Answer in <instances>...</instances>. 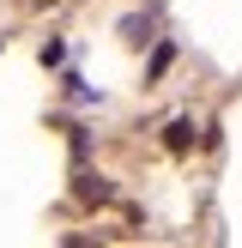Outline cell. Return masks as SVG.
Listing matches in <instances>:
<instances>
[{
    "label": "cell",
    "instance_id": "cell-1",
    "mask_svg": "<svg viewBox=\"0 0 242 248\" xmlns=\"http://www.w3.org/2000/svg\"><path fill=\"white\" fill-rule=\"evenodd\" d=\"M164 140H169V152H188V145H194V121H169Z\"/></svg>",
    "mask_w": 242,
    "mask_h": 248
},
{
    "label": "cell",
    "instance_id": "cell-2",
    "mask_svg": "<svg viewBox=\"0 0 242 248\" xmlns=\"http://www.w3.org/2000/svg\"><path fill=\"white\" fill-rule=\"evenodd\" d=\"M79 200H109V182L103 176H85L79 182Z\"/></svg>",
    "mask_w": 242,
    "mask_h": 248
}]
</instances>
